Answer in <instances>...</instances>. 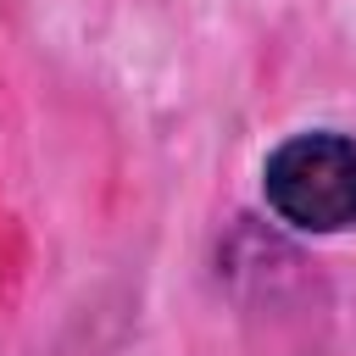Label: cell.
<instances>
[{
  "mask_svg": "<svg viewBox=\"0 0 356 356\" xmlns=\"http://www.w3.org/2000/svg\"><path fill=\"white\" fill-rule=\"evenodd\" d=\"M261 206L306 239L356 228V134L300 128L284 134L261 161Z\"/></svg>",
  "mask_w": 356,
  "mask_h": 356,
  "instance_id": "obj_1",
  "label": "cell"
}]
</instances>
